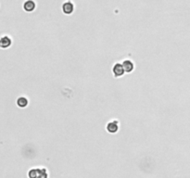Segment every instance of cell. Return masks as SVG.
<instances>
[{
    "label": "cell",
    "instance_id": "9",
    "mask_svg": "<svg viewBox=\"0 0 190 178\" xmlns=\"http://www.w3.org/2000/svg\"><path fill=\"white\" fill-rule=\"evenodd\" d=\"M47 174L46 170H40V174H39L38 178H47Z\"/></svg>",
    "mask_w": 190,
    "mask_h": 178
},
{
    "label": "cell",
    "instance_id": "7",
    "mask_svg": "<svg viewBox=\"0 0 190 178\" xmlns=\"http://www.w3.org/2000/svg\"><path fill=\"white\" fill-rule=\"evenodd\" d=\"M17 105L20 108H25L28 105V99L25 97H21L17 99Z\"/></svg>",
    "mask_w": 190,
    "mask_h": 178
},
{
    "label": "cell",
    "instance_id": "1",
    "mask_svg": "<svg viewBox=\"0 0 190 178\" xmlns=\"http://www.w3.org/2000/svg\"><path fill=\"white\" fill-rule=\"evenodd\" d=\"M112 72H113L114 75H115L116 77H121V76H123L124 74V72H125L124 68H123V64H121V63H116V64L114 65V67H113Z\"/></svg>",
    "mask_w": 190,
    "mask_h": 178
},
{
    "label": "cell",
    "instance_id": "2",
    "mask_svg": "<svg viewBox=\"0 0 190 178\" xmlns=\"http://www.w3.org/2000/svg\"><path fill=\"white\" fill-rule=\"evenodd\" d=\"M74 10V6L71 1H67L62 6V11L66 15H71Z\"/></svg>",
    "mask_w": 190,
    "mask_h": 178
},
{
    "label": "cell",
    "instance_id": "8",
    "mask_svg": "<svg viewBox=\"0 0 190 178\" xmlns=\"http://www.w3.org/2000/svg\"><path fill=\"white\" fill-rule=\"evenodd\" d=\"M39 174H40L39 169H33L29 172V177L30 178H38Z\"/></svg>",
    "mask_w": 190,
    "mask_h": 178
},
{
    "label": "cell",
    "instance_id": "4",
    "mask_svg": "<svg viewBox=\"0 0 190 178\" xmlns=\"http://www.w3.org/2000/svg\"><path fill=\"white\" fill-rule=\"evenodd\" d=\"M11 39L9 36H3L0 38V47L1 48H8L11 46Z\"/></svg>",
    "mask_w": 190,
    "mask_h": 178
},
{
    "label": "cell",
    "instance_id": "6",
    "mask_svg": "<svg viewBox=\"0 0 190 178\" xmlns=\"http://www.w3.org/2000/svg\"><path fill=\"white\" fill-rule=\"evenodd\" d=\"M123 66L126 72H133V70H134V63L129 60H124L123 62Z\"/></svg>",
    "mask_w": 190,
    "mask_h": 178
},
{
    "label": "cell",
    "instance_id": "3",
    "mask_svg": "<svg viewBox=\"0 0 190 178\" xmlns=\"http://www.w3.org/2000/svg\"><path fill=\"white\" fill-rule=\"evenodd\" d=\"M35 7H36V4L34 0H27V1H25L23 4V9L27 12L34 11L35 9Z\"/></svg>",
    "mask_w": 190,
    "mask_h": 178
},
{
    "label": "cell",
    "instance_id": "5",
    "mask_svg": "<svg viewBox=\"0 0 190 178\" xmlns=\"http://www.w3.org/2000/svg\"><path fill=\"white\" fill-rule=\"evenodd\" d=\"M119 129V123L117 121H113V122L108 123L107 125V130L109 133H111V134H115Z\"/></svg>",
    "mask_w": 190,
    "mask_h": 178
}]
</instances>
